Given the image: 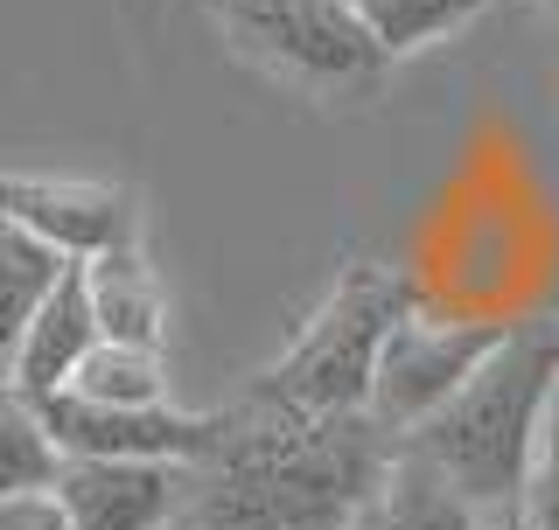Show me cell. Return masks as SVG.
Wrapping results in <instances>:
<instances>
[{"mask_svg": "<svg viewBox=\"0 0 559 530\" xmlns=\"http://www.w3.org/2000/svg\"><path fill=\"white\" fill-rule=\"evenodd\" d=\"M392 461L399 433L378 412L308 419L252 392L217 419V447L189 468L175 530H349Z\"/></svg>", "mask_w": 559, "mask_h": 530, "instance_id": "1", "label": "cell"}, {"mask_svg": "<svg viewBox=\"0 0 559 530\" xmlns=\"http://www.w3.org/2000/svg\"><path fill=\"white\" fill-rule=\"evenodd\" d=\"M552 392H559V335L552 328H511L497 357H489L427 426L406 433V447L427 454L476 509L524 503Z\"/></svg>", "mask_w": 559, "mask_h": 530, "instance_id": "2", "label": "cell"}, {"mask_svg": "<svg viewBox=\"0 0 559 530\" xmlns=\"http://www.w3.org/2000/svg\"><path fill=\"white\" fill-rule=\"evenodd\" d=\"M413 314V293L384 265H349L336 293L322 300V314L301 328V342L259 377V398L287 405V412L329 419V412H371L378 357L392 342V328Z\"/></svg>", "mask_w": 559, "mask_h": 530, "instance_id": "3", "label": "cell"}, {"mask_svg": "<svg viewBox=\"0 0 559 530\" xmlns=\"http://www.w3.org/2000/svg\"><path fill=\"white\" fill-rule=\"evenodd\" d=\"M210 14L238 43V57L308 92H349L392 63L357 0H210Z\"/></svg>", "mask_w": 559, "mask_h": 530, "instance_id": "4", "label": "cell"}, {"mask_svg": "<svg viewBox=\"0 0 559 530\" xmlns=\"http://www.w3.org/2000/svg\"><path fill=\"white\" fill-rule=\"evenodd\" d=\"M503 335H511L503 322H419V314H406V322L392 328V342H384V357H378L371 412L406 439L497 357Z\"/></svg>", "mask_w": 559, "mask_h": 530, "instance_id": "5", "label": "cell"}, {"mask_svg": "<svg viewBox=\"0 0 559 530\" xmlns=\"http://www.w3.org/2000/svg\"><path fill=\"white\" fill-rule=\"evenodd\" d=\"M70 461H175L197 468L217 447V419L175 412V405H98L84 392H57L35 405Z\"/></svg>", "mask_w": 559, "mask_h": 530, "instance_id": "6", "label": "cell"}, {"mask_svg": "<svg viewBox=\"0 0 559 530\" xmlns=\"http://www.w3.org/2000/svg\"><path fill=\"white\" fill-rule=\"evenodd\" d=\"M78 530H175L189 503V468L175 461H63L49 489Z\"/></svg>", "mask_w": 559, "mask_h": 530, "instance_id": "7", "label": "cell"}, {"mask_svg": "<svg viewBox=\"0 0 559 530\" xmlns=\"http://www.w3.org/2000/svg\"><path fill=\"white\" fill-rule=\"evenodd\" d=\"M8 224H28L63 244L78 265L133 244V196L105 182H57V174H8Z\"/></svg>", "mask_w": 559, "mask_h": 530, "instance_id": "8", "label": "cell"}, {"mask_svg": "<svg viewBox=\"0 0 559 530\" xmlns=\"http://www.w3.org/2000/svg\"><path fill=\"white\" fill-rule=\"evenodd\" d=\"M98 342H105V328H98L92 273L70 265V279L43 300V314H35V322L8 342V392L28 398V405L70 392V377L84 370V357H92Z\"/></svg>", "mask_w": 559, "mask_h": 530, "instance_id": "9", "label": "cell"}, {"mask_svg": "<svg viewBox=\"0 0 559 530\" xmlns=\"http://www.w3.org/2000/svg\"><path fill=\"white\" fill-rule=\"evenodd\" d=\"M476 523H483V509L468 503L427 454H413L406 439H399V461L384 474V489L357 509L349 530H476Z\"/></svg>", "mask_w": 559, "mask_h": 530, "instance_id": "10", "label": "cell"}, {"mask_svg": "<svg viewBox=\"0 0 559 530\" xmlns=\"http://www.w3.org/2000/svg\"><path fill=\"white\" fill-rule=\"evenodd\" d=\"M70 258L63 244H49L43 231H28V224H8L0 231V342H14L35 314H43V300L70 279Z\"/></svg>", "mask_w": 559, "mask_h": 530, "instance_id": "11", "label": "cell"}, {"mask_svg": "<svg viewBox=\"0 0 559 530\" xmlns=\"http://www.w3.org/2000/svg\"><path fill=\"white\" fill-rule=\"evenodd\" d=\"M92 273V300H98V328L105 342H133V349H162V287L140 265V252H105L84 265Z\"/></svg>", "mask_w": 559, "mask_h": 530, "instance_id": "12", "label": "cell"}, {"mask_svg": "<svg viewBox=\"0 0 559 530\" xmlns=\"http://www.w3.org/2000/svg\"><path fill=\"white\" fill-rule=\"evenodd\" d=\"M63 461L70 454L43 426V412L8 392V405H0V496H43V489H57Z\"/></svg>", "mask_w": 559, "mask_h": 530, "instance_id": "13", "label": "cell"}, {"mask_svg": "<svg viewBox=\"0 0 559 530\" xmlns=\"http://www.w3.org/2000/svg\"><path fill=\"white\" fill-rule=\"evenodd\" d=\"M70 392H84L98 405H168V363H162V349L98 342L84 357V370L70 377Z\"/></svg>", "mask_w": 559, "mask_h": 530, "instance_id": "14", "label": "cell"}, {"mask_svg": "<svg viewBox=\"0 0 559 530\" xmlns=\"http://www.w3.org/2000/svg\"><path fill=\"white\" fill-rule=\"evenodd\" d=\"M476 8L483 0H357V14L371 22L384 57H413V49H427L433 35L462 28Z\"/></svg>", "mask_w": 559, "mask_h": 530, "instance_id": "15", "label": "cell"}, {"mask_svg": "<svg viewBox=\"0 0 559 530\" xmlns=\"http://www.w3.org/2000/svg\"><path fill=\"white\" fill-rule=\"evenodd\" d=\"M524 517L538 530H559V392H552V412L538 426V454H532V482H524Z\"/></svg>", "mask_w": 559, "mask_h": 530, "instance_id": "16", "label": "cell"}, {"mask_svg": "<svg viewBox=\"0 0 559 530\" xmlns=\"http://www.w3.org/2000/svg\"><path fill=\"white\" fill-rule=\"evenodd\" d=\"M0 530H78L70 523V509L49 496H0Z\"/></svg>", "mask_w": 559, "mask_h": 530, "instance_id": "17", "label": "cell"}, {"mask_svg": "<svg viewBox=\"0 0 559 530\" xmlns=\"http://www.w3.org/2000/svg\"><path fill=\"white\" fill-rule=\"evenodd\" d=\"M476 530H538V523L524 517V503H497V509H483Z\"/></svg>", "mask_w": 559, "mask_h": 530, "instance_id": "18", "label": "cell"}, {"mask_svg": "<svg viewBox=\"0 0 559 530\" xmlns=\"http://www.w3.org/2000/svg\"><path fill=\"white\" fill-rule=\"evenodd\" d=\"M546 8H552V22H559V0H546Z\"/></svg>", "mask_w": 559, "mask_h": 530, "instance_id": "19", "label": "cell"}]
</instances>
